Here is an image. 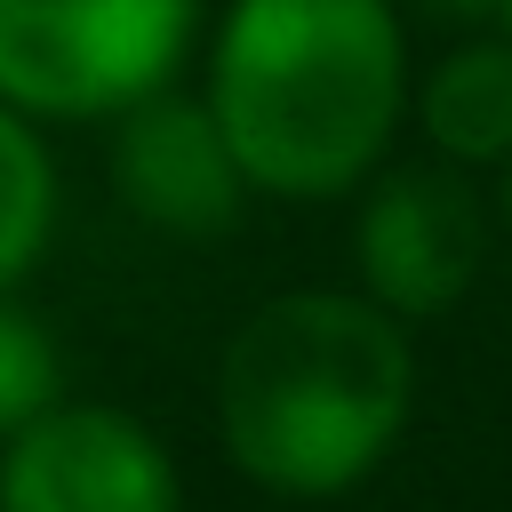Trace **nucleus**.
I'll return each mask as SVG.
<instances>
[{
	"instance_id": "1",
	"label": "nucleus",
	"mask_w": 512,
	"mask_h": 512,
	"mask_svg": "<svg viewBox=\"0 0 512 512\" xmlns=\"http://www.w3.org/2000/svg\"><path fill=\"white\" fill-rule=\"evenodd\" d=\"M192 88L256 200L328 208L392 168L408 136L416 24L400 0H224L208 8Z\"/></svg>"
},
{
	"instance_id": "2",
	"label": "nucleus",
	"mask_w": 512,
	"mask_h": 512,
	"mask_svg": "<svg viewBox=\"0 0 512 512\" xmlns=\"http://www.w3.org/2000/svg\"><path fill=\"white\" fill-rule=\"evenodd\" d=\"M416 376V328L360 288H272L216 344L208 424L256 496L336 504L400 456Z\"/></svg>"
},
{
	"instance_id": "3",
	"label": "nucleus",
	"mask_w": 512,
	"mask_h": 512,
	"mask_svg": "<svg viewBox=\"0 0 512 512\" xmlns=\"http://www.w3.org/2000/svg\"><path fill=\"white\" fill-rule=\"evenodd\" d=\"M208 0H0V104L56 128H112L200 56Z\"/></svg>"
},
{
	"instance_id": "4",
	"label": "nucleus",
	"mask_w": 512,
	"mask_h": 512,
	"mask_svg": "<svg viewBox=\"0 0 512 512\" xmlns=\"http://www.w3.org/2000/svg\"><path fill=\"white\" fill-rule=\"evenodd\" d=\"M496 248L504 232H496L488 176H464L432 152L392 160L352 192V288L408 328L448 320L480 288Z\"/></svg>"
},
{
	"instance_id": "5",
	"label": "nucleus",
	"mask_w": 512,
	"mask_h": 512,
	"mask_svg": "<svg viewBox=\"0 0 512 512\" xmlns=\"http://www.w3.org/2000/svg\"><path fill=\"white\" fill-rule=\"evenodd\" d=\"M0 512H184V464L152 416L64 392L0 440Z\"/></svg>"
},
{
	"instance_id": "6",
	"label": "nucleus",
	"mask_w": 512,
	"mask_h": 512,
	"mask_svg": "<svg viewBox=\"0 0 512 512\" xmlns=\"http://www.w3.org/2000/svg\"><path fill=\"white\" fill-rule=\"evenodd\" d=\"M104 184L144 232L184 240V248L240 232V216L256 208V184L192 80L128 104L104 128Z\"/></svg>"
},
{
	"instance_id": "7",
	"label": "nucleus",
	"mask_w": 512,
	"mask_h": 512,
	"mask_svg": "<svg viewBox=\"0 0 512 512\" xmlns=\"http://www.w3.org/2000/svg\"><path fill=\"white\" fill-rule=\"evenodd\" d=\"M408 128L432 160L464 176H496L512 160V40L488 32H440L432 56H416Z\"/></svg>"
},
{
	"instance_id": "8",
	"label": "nucleus",
	"mask_w": 512,
	"mask_h": 512,
	"mask_svg": "<svg viewBox=\"0 0 512 512\" xmlns=\"http://www.w3.org/2000/svg\"><path fill=\"white\" fill-rule=\"evenodd\" d=\"M56 232H64L56 136L40 120H24L16 104H0V296H16L48 264Z\"/></svg>"
},
{
	"instance_id": "9",
	"label": "nucleus",
	"mask_w": 512,
	"mask_h": 512,
	"mask_svg": "<svg viewBox=\"0 0 512 512\" xmlns=\"http://www.w3.org/2000/svg\"><path fill=\"white\" fill-rule=\"evenodd\" d=\"M72 392V360L48 328V312L16 288L0 296V440H16L32 416H48Z\"/></svg>"
},
{
	"instance_id": "10",
	"label": "nucleus",
	"mask_w": 512,
	"mask_h": 512,
	"mask_svg": "<svg viewBox=\"0 0 512 512\" xmlns=\"http://www.w3.org/2000/svg\"><path fill=\"white\" fill-rule=\"evenodd\" d=\"M408 24H432V32H488L504 16V0H400Z\"/></svg>"
},
{
	"instance_id": "11",
	"label": "nucleus",
	"mask_w": 512,
	"mask_h": 512,
	"mask_svg": "<svg viewBox=\"0 0 512 512\" xmlns=\"http://www.w3.org/2000/svg\"><path fill=\"white\" fill-rule=\"evenodd\" d=\"M488 200H496V232H504V248H512V160L488 176Z\"/></svg>"
},
{
	"instance_id": "12",
	"label": "nucleus",
	"mask_w": 512,
	"mask_h": 512,
	"mask_svg": "<svg viewBox=\"0 0 512 512\" xmlns=\"http://www.w3.org/2000/svg\"><path fill=\"white\" fill-rule=\"evenodd\" d=\"M496 32H504V40H512V0H504V16H496Z\"/></svg>"
}]
</instances>
